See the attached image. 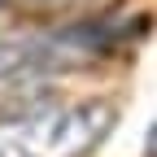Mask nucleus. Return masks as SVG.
I'll list each match as a JSON object with an SVG mask.
<instances>
[{"label": "nucleus", "instance_id": "1", "mask_svg": "<svg viewBox=\"0 0 157 157\" xmlns=\"http://www.w3.org/2000/svg\"><path fill=\"white\" fill-rule=\"evenodd\" d=\"M109 105H52L0 127V157H78L109 127Z\"/></svg>", "mask_w": 157, "mask_h": 157}]
</instances>
